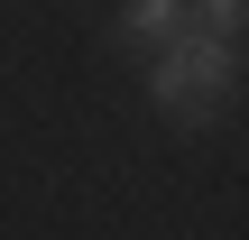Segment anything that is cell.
Listing matches in <instances>:
<instances>
[{"label":"cell","mask_w":249,"mask_h":240,"mask_svg":"<svg viewBox=\"0 0 249 240\" xmlns=\"http://www.w3.org/2000/svg\"><path fill=\"white\" fill-rule=\"evenodd\" d=\"M231 83H240V46L231 37H213V28H176L166 46H157V65H148V102L157 111H176V120H213L222 102H231Z\"/></svg>","instance_id":"1"},{"label":"cell","mask_w":249,"mask_h":240,"mask_svg":"<svg viewBox=\"0 0 249 240\" xmlns=\"http://www.w3.org/2000/svg\"><path fill=\"white\" fill-rule=\"evenodd\" d=\"M185 28V0H120V37L129 46H166Z\"/></svg>","instance_id":"2"},{"label":"cell","mask_w":249,"mask_h":240,"mask_svg":"<svg viewBox=\"0 0 249 240\" xmlns=\"http://www.w3.org/2000/svg\"><path fill=\"white\" fill-rule=\"evenodd\" d=\"M185 9H194L213 37H240V28H249V0H185Z\"/></svg>","instance_id":"3"}]
</instances>
